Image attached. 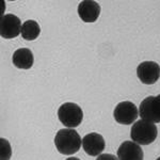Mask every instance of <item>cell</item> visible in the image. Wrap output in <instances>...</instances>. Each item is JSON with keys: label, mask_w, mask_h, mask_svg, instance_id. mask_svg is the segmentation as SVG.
Masks as SVG:
<instances>
[{"label": "cell", "mask_w": 160, "mask_h": 160, "mask_svg": "<svg viewBox=\"0 0 160 160\" xmlns=\"http://www.w3.org/2000/svg\"><path fill=\"white\" fill-rule=\"evenodd\" d=\"M82 140L79 133L73 128H63L57 132L55 145L62 155H73L80 149Z\"/></svg>", "instance_id": "obj_1"}, {"label": "cell", "mask_w": 160, "mask_h": 160, "mask_svg": "<svg viewBox=\"0 0 160 160\" xmlns=\"http://www.w3.org/2000/svg\"><path fill=\"white\" fill-rule=\"evenodd\" d=\"M158 130L155 124L139 120L133 124L130 130L131 140L140 145H148L156 140Z\"/></svg>", "instance_id": "obj_2"}, {"label": "cell", "mask_w": 160, "mask_h": 160, "mask_svg": "<svg viewBox=\"0 0 160 160\" xmlns=\"http://www.w3.org/2000/svg\"><path fill=\"white\" fill-rule=\"evenodd\" d=\"M59 121L68 128H76L83 120L82 109L74 102H65L58 109Z\"/></svg>", "instance_id": "obj_3"}, {"label": "cell", "mask_w": 160, "mask_h": 160, "mask_svg": "<svg viewBox=\"0 0 160 160\" xmlns=\"http://www.w3.org/2000/svg\"><path fill=\"white\" fill-rule=\"evenodd\" d=\"M139 114L141 120L149 123H160V94L148 96L140 104Z\"/></svg>", "instance_id": "obj_4"}, {"label": "cell", "mask_w": 160, "mask_h": 160, "mask_svg": "<svg viewBox=\"0 0 160 160\" xmlns=\"http://www.w3.org/2000/svg\"><path fill=\"white\" fill-rule=\"evenodd\" d=\"M139 115L138 108L131 102H122L115 107L113 111V118L118 124L130 125L135 123Z\"/></svg>", "instance_id": "obj_5"}, {"label": "cell", "mask_w": 160, "mask_h": 160, "mask_svg": "<svg viewBox=\"0 0 160 160\" xmlns=\"http://www.w3.org/2000/svg\"><path fill=\"white\" fill-rule=\"evenodd\" d=\"M137 76L144 84H154L160 78V66L157 62L144 61L137 68Z\"/></svg>", "instance_id": "obj_6"}, {"label": "cell", "mask_w": 160, "mask_h": 160, "mask_svg": "<svg viewBox=\"0 0 160 160\" xmlns=\"http://www.w3.org/2000/svg\"><path fill=\"white\" fill-rule=\"evenodd\" d=\"M22 22L16 15L6 14L0 19V34L3 38H14L22 33Z\"/></svg>", "instance_id": "obj_7"}, {"label": "cell", "mask_w": 160, "mask_h": 160, "mask_svg": "<svg viewBox=\"0 0 160 160\" xmlns=\"http://www.w3.org/2000/svg\"><path fill=\"white\" fill-rule=\"evenodd\" d=\"M82 146L89 156H99L105 149V139L97 132L88 133L82 139Z\"/></svg>", "instance_id": "obj_8"}, {"label": "cell", "mask_w": 160, "mask_h": 160, "mask_svg": "<svg viewBox=\"0 0 160 160\" xmlns=\"http://www.w3.org/2000/svg\"><path fill=\"white\" fill-rule=\"evenodd\" d=\"M118 160H143L144 154L141 146L133 141H125L118 149Z\"/></svg>", "instance_id": "obj_9"}, {"label": "cell", "mask_w": 160, "mask_h": 160, "mask_svg": "<svg viewBox=\"0 0 160 160\" xmlns=\"http://www.w3.org/2000/svg\"><path fill=\"white\" fill-rule=\"evenodd\" d=\"M100 6L96 1L84 0L78 6V15L84 22H95L99 17Z\"/></svg>", "instance_id": "obj_10"}, {"label": "cell", "mask_w": 160, "mask_h": 160, "mask_svg": "<svg viewBox=\"0 0 160 160\" xmlns=\"http://www.w3.org/2000/svg\"><path fill=\"white\" fill-rule=\"evenodd\" d=\"M33 53L28 48H19L13 53L12 62L17 68L29 69L33 65Z\"/></svg>", "instance_id": "obj_11"}, {"label": "cell", "mask_w": 160, "mask_h": 160, "mask_svg": "<svg viewBox=\"0 0 160 160\" xmlns=\"http://www.w3.org/2000/svg\"><path fill=\"white\" fill-rule=\"evenodd\" d=\"M41 33L40 25L35 20L29 19L22 24V37L27 41H34L38 38Z\"/></svg>", "instance_id": "obj_12"}, {"label": "cell", "mask_w": 160, "mask_h": 160, "mask_svg": "<svg viewBox=\"0 0 160 160\" xmlns=\"http://www.w3.org/2000/svg\"><path fill=\"white\" fill-rule=\"evenodd\" d=\"M12 156V148L9 141L4 138L0 139V160H10Z\"/></svg>", "instance_id": "obj_13"}, {"label": "cell", "mask_w": 160, "mask_h": 160, "mask_svg": "<svg viewBox=\"0 0 160 160\" xmlns=\"http://www.w3.org/2000/svg\"><path fill=\"white\" fill-rule=\"evenodd\" d=\"M96 160H118V158L112 154H100Z\"/></svg>", "instance_id": "obj_14"}, {"label": "cell", "mask_w": 160, "mask_h": 160, "mask_svg": "<svg viewBox=\"0 0 160 160\" xmlns=\"http://www.w3.org/2000/svg\"><path fill=\"white\" fill-rule=\"evenodd\" d=\"M66 160H80L79 158H76V157H69V158H68Z\"/></svg>", "instance_id": "obj_15"}, {"label": "cell", "mask_w": 160, "mask_h": 160, "mask_svg": "<svg viewBox=\"0 0 160 160\" xmlns=\"http://www.w3.org/2000/svg\"><path fill=\"white\" fill-rule=\"evenodd\" d=\"M156 160H160V157H159V158H157Z\"/></svg>", "instance_id": "obj_16"}]
</instances>
